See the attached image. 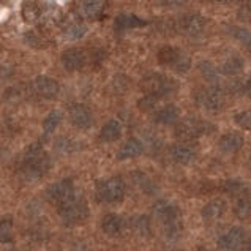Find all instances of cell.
Here are the masks:
<instances>
[{
	"label": "cell",
	"mask_w": 251,
	"mask_h": 251,
	"mask_svg": "<svg viewBox=\"0 0 251 251\" xmlns=\"http://www.w3.org/2000/svg\"><path fill=\"white\" fill-rule=\"evenodd\" d=\"M153 215L169 240H177L180 237L183 232V217L177 205L166 201H158L153 205Z\"/></svg>",
	"instance_id": "obj_1"
},
{
	"label": "cell",
	"mask_w": 251,
	"mask_h": 251,
	"mask_svg": "<svg viewBox=\"0 0 251 251\" xmlns=\"http://www.w3.org/2000/svg\"><path fill=\"white\" fill-rule=\"evenodd\" d=\"M51 166L48 153L40 146H30L25 153V158L23 163V176L27 180H35L41 176L46 174V171Z\"/></svg>",
	"instance_id": "obj_2"
},
{
	"label": "cell",
	"mask_w": 251,
	"mask_h": 251,
	"mask_svg": "<svg viewBox=\"0 0 251 251\" xmlns=\"http://www.w3.org/2000/svg\"><path fill=\"white\" fill-rule=\"evenodd\" d=\"M141 87L147 95H153L160 100L174 95L178 90V82L163 73H149L142 77Z\"/></svg>",
	"instance_id": "obj_3"
},
{
	"label": "cell",
	"mask_w": 251,
	"mask_h": 251,
	"mask_svg": "<svg viewBox=\"0 0 251 251\" xmlns=\"http://www.w3.org/2000/svg\"><path fill=\"white\" fill-rule=\"evenodd\" d=\"M59 213L63 223L68 226H73L77 223H82V221L87 218L89 209H87L85 201L81 196L73 195L67 201H63V202L59 204Z\"/></svg>",
	"instance_id": "obj_4"
},
{
	"label": "cell",
	"mask_w": 251,
	"mask_h": 251,
	"mask_svg": "<svg viewBox=\"0 0 251 251\" xmlns=\"http://www.w3.org/2000/svg\"><path fill=\"white\" fill-rule=\"evenodd\" d=\"M196 104L207 112H218L225 106V92L217 84L199 87L195 92Z\"/></svg>",
	"instance_id": "obj_5"
},
{
	"label": "cell",
	"mask_w": 251,
	"mask_h": 251,
	"mask_svg": "<svg viewBox=\"0 0 251 251\" xmlns=\"http://www.w3.org/2000/svg\"><path fill=\"white\" fill-rule=\"evenodd\" d=\"M210 128H212V125L209 124V122L196 119V117H188L185 120L177 122L176 136H177L178 141L190 142V141L199 139L201 136L207 134L210 131Z\"/></svg>",
	"instance_id": "obj_6"
},
{
	"label": "cell",
	"mask_w": 251,
	"mask_h": 251,
	"mask_svg": "<svg viewBox=\"0 0 251 251\" xmlns=\"http://www.w3.org/2000/svg\"><path fill=\"white\" fill-rule=\"evenodd\" d=\"M126 191V185L122 177H111L106 180L98 182L97 185V198L106 204H114L124 199Z\"/></svg>",
	"instance_id": "obj_7"
},
{
	"label": "cell",
	"mask_w": 251,
	"mask_h": 251,
	"mask_svg": "<svg viewBox=\"0 0 251 251\" xmlns=\"http://www.w3.org/2000/svg\"><path fill=\"white\" fill-rule=\"evenodd\" d=\"M247 245V232L239 226L231 227L218 240V251H243Z\"/></svg>",
	"instance_id": "obj_8"
},
{
	"label": "cell",
	"mask_w": 251,
	"mask_h": 251,
	"mask_svg": "<svg viewBox=\"0 0 251 251\" xmlns=\"http://www.w3.org/2000/svg\"><path fill=\"white\" fill-rule=\"evenodd\" d=\"M178 28L186 37H199L205 28V18L199 13L183 14L178 21Z\"/></svg>",
	"instance_id": "obj_9"
},
{
	"label": "cell",
	"mask_w": 251,
	"mask_h": 251,
	"mask_svg": "<svg viewBox=\"0 0 251 251\" xmlns=\"http://www.w3.org/2000/svg\"><path fill=\"white\" fill-rule=\"evenodd\" d=\"M73 195H76V191H75V183L71 178H63L60 182L49 185V188L46 190V196L57 205Z\"/></svg>",
	"instance_id": "obj_10"
},
{
	"label": "cell",
	"mask_w": 251,
	"mask_h": 251,
	"mask_svg": "<svg viewBox=\"0 0 251 251\" xmlns=\"http://www.w3.org/2000/svg\"><path fill=\"white\" fill-rule=\"evenodd\" d=\"M62 65L67 71H79L85 67L87 62V54L81 48H68L63 51L62 57Z\"/></svg>",
	"instance_id": "obj_11"
},
{
	"label": "cell",
	"mask_w": 251,
	"mask_h": 251,
	"mask_svg": "<svg viewBox=\"0 0 251 251\" xmlns=\"http://www.w3.org/2000/svg\"><path fill=\"white\" fill-rule=\"evenodd\" d=\"M32 89L38 97L51 100L55 98L60 92V85L55 79L49 76H37L32 82Z\"/></svg>",
	"instance_id": "obj_12"
},
{
	"label": "cell",
	"mask_w": 251,
	"mask_h": 251,
	"mask_svg": "<svg viewBox=\"0 0 251 251\" xmlns=\"http://www.w3.org/2000/svg\"><path fill=\"white\" fill-rule=\"evenodd\" d=\"M68 117H70L71 125L79 128V130H87V128L92 126V122H93L90 109L87 106L79 104V103H76L70 107Z\"/></svg>",
	"instance_id": "obj_13"
},
{
	"label": "cell",
	"mask_w": 251,
	"mask_h": 251,
	"mask_svg": "<svg viewBox=\"0 0 251 251\" xmlns=\"http://www.w3.org/2000/svg\"><path fill=\"white\" fill-rule=\"evenodd\" d=\"M226 209H227V204L226 201L223 199H213L210 202H207L204 207H202V218L207 223H212V221H217L220 218H223V215L226 213Z\"/></svg>",
	"instance_id": "obj_14"
},
{
	"label": "cell",
	"mask_w": 251,
	"mask_h": 251,
	"mask_svg": "<svg viewBox=\"0 0 251 251\" xmlns=\"http://www.w3.org/2000/svg\"><path fill=\"white\" fill-rule=\"evenodd\" d=\"M142 25H147V21L141 19L136 14H128V13H122L114 21V28L116 32H126V30H133V28H139Z\"/></svg>",
	"instance_id": "obj_15"
},
{
	"label": "cell",
	"mask_w": 251,
	"mask_h": 251,
	"mask_svg": "<svg viewBox=\"0 0 251 251\" xmlns=\"http://www.w3.org/2000/svg\"><path fill=\"white\" fill-rule=\"evenodd\" d=\"M242 147H243V136L235 131H229L223 134L218 141V149L223 153H235Z\"/></svg>",
	"instance_id": "obj_16"
},
{
	"label": "cell",
	"mask_w": 251,
	"mask_h": 251,
	"mask_svg": "<svg viewBox=\"0 0 251 251\" xmlns=\"http://www.w3.org/2000/svg\"><path fill=\"white\" fill-rule=\"evenodd\" d=\"M234 215L239 220H248V218H251V191L248 188H245L240 193V195L235 196Z\"/></svg>",
	"instance_id": "obj_17"
},
{
	"label": "cell",
	"mask_w": 251,
	"mask_h": 251,
	"mask_svg": "<svg viewBox=\"0 0 251 251\" xmlns=\"http://www.w3.org/2000/svg\"><path fill=\"white\" fill-rule=\"evenodd\" d=\"M124 227H125V221L117 213H107L101 220L103 232L106 235H111V237H117V235H120L122 231H124Z\"/></svg>",
	"instance_id": "obj_18"
},
{
	"label": "cell",
	"mask_w": 251,
	"mask_h": 251,
	"mask_svg": "<svg viewBox=\"0 0 251 251\" xmlns=\"http://www.w3.org/2000/svg\"><path fill=\"white\" fill-rule=\"evenodd\" d=\"M171 158L178 164H190L196 160V150L188 144H176L171 149Z\"/></svg>",
	"instance_id": "obj_19"
},
{
	"label": "cell",
	"mask_w": 251,
	"mask_h": 251,
	"mask_svg": "<svg viewBox=\"0 0 251 251\" xmlns=\"http://www.w3.org/2000/svg\"><path fill=\"white\" fill-rule=\"evenodd\" d=\"M142 152H144V144L136 139V138H131L128 139L124 146L119 149L117 152V160H131V158H136V156H139Z\"/></svg>",
	"instance_id": "obj_20"
},
{
	"label": "cell",
	"mask_w": 251,
	"mask_h": 251,
	"mask_svg": "<svg viewBox=\"0 0 251 251\" xmlns=\"http://www.w3.org/2000/svg\"><path fill=\"white\" fill-rule=\"evenodd\" d=\"M180 119V109L176 104H166L155 114V122L160 125H174Z\"/></svg>",
	"instance_id": "obj_21"
},
{
	"label": "cell",
	"mask_w": 251,
	"mask_h": 251,
	"mask_svg": "<svg viewBox=\"0 0 251 251\" xmlns=\"http://www.w3.org/2000/svg\"><path fill=\"white\" fill-rule=\"evenodd\" d=\"M122 131H124V126H122L120 120L111 119L103 125L101 131H100V139L104 142H116L117 139H120Z\"/></svg>",
	"instance_id": "obj_22"
},
{
	"label": "cell",
	"mask_w": 251,
	"mask_h": 251,
	"mask_svg": "<svg viewBox=\"0 0 251 251\" xmlns=\"http://www.w3.org/2000/svg\"><path fill=\"white\" fill-rule=\"evenodd\" d=\"M243 67H245V62H243V59L240 55H229L227 59L221 63L220 67V73L221 75H226V76H235L239 75L240 71L243 70Z\"/></svg>",
	"instance_id": "obj_23"
},
{
	"label": "cell",
	"mask_w": 251,
	"mask_h": 251,
	"mask_svg": "<svg viewBox=\"0 0 251 251\" xmlns=\"http://www.w3.org/2000/svg\"><path fill=\"white\" fill-rule=\"evenodd\" d=\"M183 52L180 49H177L174 46H164L158 51V62L161 65H166L169 68H174V65L177 63V60L180 59V55Z\"/></svg>",
	"instance_id": "obj_24"
},
{
	"label": "cell",
	"mask_w": 251,
	"mask_h": 251,
	"mask_svg": "<svg viewBox=\"0 0 251 251\" xmlns=\"http://www.w3.org/2000/svg\"><path fill=\"white\" fill-rule=\"evenodd\" d=\"M198 70L201 71L204 79L209 84H217L220 81V68H217L212 62L209 60H201L198 63Z\"/></svg>",
	"instance_id": "obj_25"
},
{
	"label": "cell",
	"mask_w": 251,
	"mask_h": 251,
	"mask_svg": "<svg viewBox=\"0 0 251 251\" xmlns=\"http://www.w3.org/2000/svg\"><path fill=\"white\" fill-rule=\"evenodd\" d=\"M104 10V0H82V11L89 19H97Z\"/></svg>",
	"instance_id": "obj_26"
},
{
	"label": "cell",
	"mask_w": 251,
	"mask_h": 251,
	"mask_svg": "<svg viewBox=\"0 0 251 251\" xmlns=\"http://www.w3.org/2000/svg\"><path fill=\"white\" fill-rule=\"evenodd\" d=\"M62 117H63V114L60 111H57V109L51 111L45 117V120H43V131H45L46 134L54 133L57 128H59L60 122H62Z\"/></svg>",
	"instance_id": "obj_27"
},
{
	"label": "cell",
	"mask_w": 251,
	"mask_h": 251,
	"mask_svg": "<svg viewBox=\"0 0 251 251\" xmlns=\"http://www.w3.org/2000/svg\"><path fill=\"white\" fill-rule=\"evenodd\" d=\"M133 229L134 232L141 235V237H149L150 232H152V229H150V220L144 215H141V217H136L133 220Z\"/></svg>",
	"instance_id": "obj_28"
},
{
	"label": "cell",
	"mask_w": 251,
	"mask_h": 251,
	"mask_svg": "<svg viewBox=\"0 0 251 251\" xmlns=\"http://www.w3.org/2000/svg\"><path fill=\"white\" fill-rule=\"evenodd\" d=\"M13 240V220L11 217H3L0 220V242L10 243Z\"/></svg>",
	"instance_id": "obj_29"
},
{
	"label": "cell",
	"mask_w": 251,
	"mask_h": 251,
	"mask_svg": "<svg viewBox=\"0 0 251 251\" xmlns=\"http://www.w3.org/2000/svg\"><path fill=\"white\" fill-rule=\"evenodd\" d=\"M229 32L234 38H237L243 46H245L248 51L251 52V32L248 28H243V27H231Z\"/></svg>",
	"instance_id": "obj_30"
},
{
	"label": "cell",
	"mask_w": 251,
	"mask_h": 251,
	"mask_svg": "<svg viewBox=\"0 0 251 251\" xmlns=\"http://www.w3.org/2000/svg\"><path fill=\"white\" fill-rule=\"evenodd\" d=\"M85 32H87V27H85L82 23H71V24H68L67 25V28H65V35L68 38H71V40H79V38H82L84 35H85Z\"/></svg>",
	"instance_id": "obj_31"
},
{
	"label": "cell",
	"mask_w": 251,
	"mask_h": 251,
	"mask_svg": "<svg viewBox=\"0 0 251 251\" xmlns=\"http://www.w3.org/2000/svg\"><path fill=\"white\" fill-rule=\"evenodd\" d=\"M133 178L144 193H149V195L150 193H155V185L152 183V180H150L146 174H142V172H136V174L133 176Z\"/></svg>",
	"instance_id": "obj_32"
},
{
	"label": "cell",
	"mask_w": 251,
	"mask_h": 251,
	"mask_svg": "<svg viewBox=\"0 0 251 251\" xmlns=\"http://www.w3.org/2000/svg\"><path fill=\"white\" fill-rule=\"evenodd\" d=\"M234 122L237 124L243 130L251 131V109L247 111H240L234 116Z\"/></svg>",
	"instance_id": "obj_33"
},
{
	"label": "cell",
	"mask_w": 251,
	"mask_h": 251,
	"mask_svg": "<svg viewBox=\"0 0 251 251\" xmlns=\"http://www.w3.org/2000/svg\"><path fill=\"white\" fill-rule=\"evenodd\" d=\"M156 101H158V98L153 97V95H147L146 93V95L138 101V107L142 112H150L152 109H155Z\"/></svg>",
	"instance_id": "obj_34"
},
{
	"label": "cell",
	"mask_w": 251,
	"mask_h": 251,
	"mask_svg": "<svg viewBox=\"0 0 251 251\" xmlns=\"http://www.w3.org/2000/svg\"><path fill=\"white\" fill-rule=\"evenodd\" d=\"M55 150L60 153H71L75 150V142L70 138H59L55 141Z\"/></svg>",
	"instance_id": "obj_35"
},
{
	"label": "cell",
	"mask_w": 251,
	"mask_h": 251,
	"mask_svg": "<svg viewBox=\"0 0 251 251\" xmlns=\"http://www.w3.org/2000/svg\"><path fill=\"white\" fill-rule=\"evenodd\" d=\"M191 68V59L186 54H182L180 59L177 60V63L174 65V70L177 71V73H186Z\"/></svg>",
	"instance_id": "obj_36"
},
{
	"label": "cell",
	"mask_w": 251,
	"mask_h": 251,
	"mask_svg": "<svg viewBox=\"0 0 251 251\" xmlns=\"http://www.w3.org/2000/svg\"><path fill=\"white\" fill-rule=\"evenodd\" d=\"M23 14H24V19L25 21H35L38 16V8L37 5H33L32 2H27L24 5V10H23Z\"/></svg>",
	"instance_id": "obj_37"
},
{
	"label": "cell",
	"mask_w": 251,
	"mask_h": 251,
	"mask_svg": "<svg viewBox=\"0 0 251 251\" xmlns=\"http://www.w3.org/2000/svg\"><path fill=\"white\" fill-rule=\"evenodd\" d=\"M239 19L243 23H251V0H247L239 10Z\"/></svg>",
	"instance_id": "obj_38"
},
{
	"label": "cell",
	"mask_w": 251,
	"mask_h": 251,
	"mask_svg": "<svg viewBox=\"0 0 251 251\" xmlns=\"http://www.w3.org/2000/svg\"><path fill=\"white\" fill-rule=\"evenodd\" d=\"M245 93H247V97L251 100V77L247 81V84H245Z\"/></svg>",
	"instance_id": "obj_39"
},
{
	"label": "cell",
	"mask_w": 251,
	"mask_h": 251,
	"mask_svg": "<svg viewBox=\"0 0 251 251\" xmlns=\"http://www.w3.org/2000/svg\"><path fill=\"white\" fill-rule=\"evenodd\" d=\"M212 2H218V3H223V2H229V0H212Z\"/></svg>",
	"instance_id": "obj_40"
},
{
	"label": "cell",
	"mask_w": 251,
	"mask_h": 251,
	"mask_svg": "<svg viewBox=\"0 0 251 251\" xmlns=\"http://www.w3.org/2000/svg\"><path fill=\"white\" fill-rule=\"evenodd\" d=\"M237 2H247V0H237Z\"/></svg>",
	"instance_id": "obj_41"
},
{
	"label": "cell",
	"mask_w": 251,
	"mask_h": 251,
	"mask_svg": "<svg viewBox=\"0 0 251 251\" xmlns=\"http://www.w3.org/2000/svg\"><path fill=\"white\" fill-rule=\"evenodd\" d=\"M250 164H251V156H250Z\"/></svg>",
	"instance_id": "obj_42"
}]
</instances>
